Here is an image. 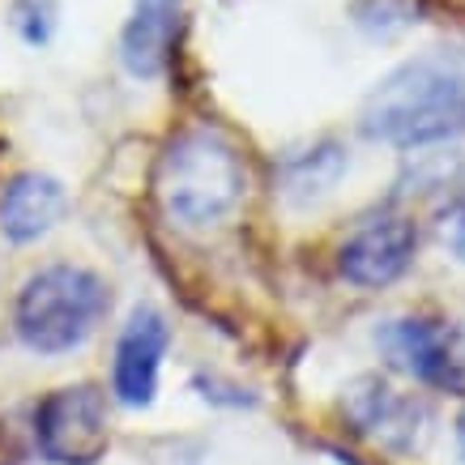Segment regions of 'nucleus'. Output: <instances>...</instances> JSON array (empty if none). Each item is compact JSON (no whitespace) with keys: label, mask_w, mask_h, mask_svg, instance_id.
Listing matches in <instances>:
<instances>
[{"label":"nucleus","mask_w":465,"mask_h":465,"mask_svg":"<svg viewBox=\"0 0 465 465\" xmlns=\"http://www.w3.org/2000/svg\"><path fill=\"white\" fill-rule=\"evenodd\" d=\"M419 248V231L406 218H371L367 226H359L346 248H341V278L354 286H389L393 278H401L414 261Z\"/></svg>","instance_id":"nucleus-6"},{"label":"nucleus","mask_w":465,"mask_h":465,"mask_svg":"<svg viewBox=\"0 0 465 465\" xmlns=\"http://www.w3.org/2000/svg\"><path fill=\"white\" fill-rule=\"evenodd\" d=\"M444 235H449V248H452V252L465 261V201L449 213V223H444Z\"/></svg>","instance_id":"nucleus-11"},{"label":"nucleus","mask_w":465,"mask_h":465,"mask_svg":"<svg viewBox=\"0 0 465 465\" xmlns=\"http://www.w3.org/2000/svg\"><path fill=\"white\" fill-rule=\"evenodd\" d=\"M64 205L69 197L52 175H39V171L17 175L0 201V231L14 243H35L64 218Z\"/></svg>","instance_id":"nucleus-9"},{"label":"nucleus","mask_w":465,"mask_h":465,"mask_svg":"<svg viewBox=\"0 0 465 465\" xmlns=\"http://www.w3.org/2000/svg\"><path fill=\"white\" fill-rule=\"evenodd\" d=\"M346 406H351L359 431L384 440V444H406L410 431H414L410 423L419 419L414 401L397 397L393 389H389V384H381V381H359L351 393H346Z\"/></svg>","instance_id":"nucleus-10"},{"label":"nucleus","mask_w":465,"mask_h":465,"mask_svg":"<svg viewBox=\"0 0 465 465\" xmlns=\"http://www.w3.org/2000/svg\"><path fill=\"white\" fill-rule=\"evenodd\" d=\"M107 312V286L99 273L77 265L39 269L17 295V333L30 351L64 354L82 346Z\"/></svg>","instance_id":"nucleus-3"},{"label":"nucleus","mask_w":465,"mask_h":465,"mask_svg":"<svg viewBox=\"0 0 465 465\" xmlns=\"http://www.w3.org/2000/svg\"><path fill=\"white\" fill-rule=\"evenodd\" d=\"M381 351L393 367L431 389H452V393L465 389V346L449 321H431V316L389 321L381 333Z\"/></svg>","instance_id":"nucleus-5"},{"label":"nucleus","mask_w":465,"mask_h":465,"mask_svg":"<svg viewBox=\"0 0 465 465\" xmlns=\"http://www.w3.org/2000/svg\"><path fill=\"white\" fill-rule=\"evenodd\" d=\"M39 452L56 465H94L107 452V397L94 384L47 393L35 410Z\"/></svg>","instance_id":"nucleus-4"},{"label":"nucleus","mask_w":465,"mask_h":465,"mask_svg":"<svg viewBox=\"0 0 465 465\" xmlns=\"http://www.w3.org/2000/svg\"><path fill=\"white\" fill-rule=\"evenodd\" d=\"M154 197L183 231L218 226L243 201V163L235 145L213 128L180 133L158 158Z\"/></svg>","instance_id":"nucleus-2"},{"label":"nucleus","mask_w":465,"mask_h":465,"mask_svg":"<svg viewBox=\"0 0 465 465\" xmlns=\"http://www.w3.org/2000/svg\"><path fill=\"white\" fill-rule=\"evenodd\" d=\"M183 0H133V17L120 35V60L133 77H158L167 69L180 35Z\"/></svg>","instance_id":"nucleus-8"},{"label":"nucleus","mask_w":465,"mask_h":465,"mask_svg":"<svg viewBox=\"0 0 465 465\" xmlns=\"http://www.w3.org/2000/svg\"><path fill=\"white\" fill-rule=\"evenodd\" d=\"M465 128V60L436 52L384 77L363 103V133L384 145H431Z\"/></svg>","instance_id":"nucleus-1"},{"label":"nucleus","mask_w":465,"mask_h":465,"mask_svg":"<svg viewBox=\"0 0 465 465\" xmlns=\"http://www.w3.org/2000/svg\"><path fill=\"white\" fill-rule=\"evenodd\" d=\"M171 329L163 321V312L142 303L133 308L124 333L115 341V397L124 406H150L158 393V367H163V354H167Z\"/></svg>","instance_id":"nucleus-7"},{"label":"nucleus","mask_w":465,"mask_h":465,"mask_svg":"<svg viewBox=\"0 0 465 465\" xmlns=\"http://www.w3.org/2000/svg\"><path fill=\"white\" fill-rule=\"evenodd\" d=\"M457 444H461V457H465V414L457 419Z\"/></svg>","instance_id":"nucleus-12"}]
</instances>
